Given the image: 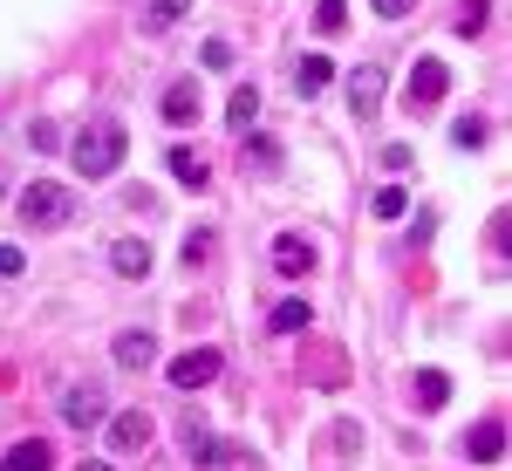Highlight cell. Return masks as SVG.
<instances>
[{
	"label": "cell",
	"instance_id": "8fae6325",
	"mask_svg": "<svg viewBox=\"0 0 512 471\" xmlns=\"http://www.w3.org/2000/svg\"><path fill=\"white\" fill-rule=\"evenodd\" d=\"M0 471H55V451H48V437H21V444L0 458Z\"/></svg>",
	"mask_w": 512,
	"mask_h": 471
},
{
	"label": "cell",
	"instance_id": "d6986e66",
	"mask_svg": "<svg viewBox=\"0 0 512 471\" xmlns=\"http://www.w3.org/2000/svg\"><path fill=\"white\" fill-rule=\"evenodd\" d=\"M301 328H308V301H301V294H287V301L274 308V335H301Z\"/></svg>",
	"mask_w": 512,
	"mask_h": 471
},
{
	"label": "cell",
	"instance_id": "9a60e30c",
	"mask_svg": "<svg viewBox=\"0 0 512 471\" xmlns=\"http://www.w3.org/2000/svg\"><path fill=\"white\" fill-rule=\"evenodd\" d=\"M192 117H198V89H192V82L164 89V123H192Z\"/></svg>",
	"mask_w": 512,
	"mask_h": 471
},
{
	"label": "cell",
	"instance_id": "ac0fdd59",
	"mask_svg": "<svg viewBox=\"0 0 512 471\" xmlns=\"http://www.w3.org/2000/svg\"><path fill=\"white\" fill-rule=\"evenodd\" d=\"M239 164L267 178V171H280V151H274V144H267V137H253V144H239Z\"/></svg>",
	"mask_w": 512,
	"mask_h": 471
},
{
	"label": "cell",
	"instance_id": "8992f818",
	"mask_svg": "<svg viewBox=\"0 0 512 471\" xmlns=\"http://www.w3.org/2000/svg\"><path fill=\"white\" fill-rule=\"evenodd\" d=\"M151 437H158L151 410H117V417H110V451H144Z\"/></svg>",
	"mask_w": 512,
	"mask_h": 471
},
{
	"label": "cell",
	"instance_id": "4316f807",
	"mask_svg": "<svg viewBox=\"0 0 512 471\" xmlns=\"http://www.w3.org/2000/svg\"><path fill=\"white\" fill-rule=\"evenodd\" d=\"M205 253H212V233H205V226H192V233H185V260H192V267H198Z\"/></svg>",
	"mask_w": 512,
	"mask_h": 471
},
{
	"label": "cell",
	"instance_id": "7c38bea8",
	"mask_svg": "<svg viewBox=\"0 0 512 471\" xmlns=\"http://www.w3.org/2000/svg\"><path fill=\"white\" fill-rule=\"evenodd\" d=\"M110 267H117L123 280H144L151 274V246H144V239H117V246H110Z\"/></svg>",
	"mask_w": 512,
	"mask_h": 471
},
{
	"label": "cell",
	"instance_id": "4dcf8cb0",
	"mask_svg": "<svg viewBox=\"0 0 512 471\" xmlns=\"http://www.w3.org/2000/svg\"><path fill=\"white\" fill-rule=\"evenodd\" d=\"M76 471H110V465H103V458H82V465Z\"/></svg>",
	"mask_w": 512,
	"mask_h": 471
},
{
	"label": "cell",
	"instance_id": "5b68a950",
	"mask_svg": "<svg viewBox=\"0 0 512 471\" xmlns=\"http://www.w3.org/2000/svg\"><path fill=\"white\" fill-rule=\"evenodd\" d=\"M62 424H76V431L110 424V396H103V383H69V390H62Z\"/></svg>",
	"mask_w": 512,
	"mask_h": 471
},
{
	"label": "cell",
	"instance_id": "d4e9b609",
	"mask_svg": "<svg viewBox=\"0 0 512 471\" xmlns=\"http://www.w3.org/2000/svg\"><path fill=\"white\" fill-rule=\"evenodd\" d=\"M478 28H485V0H465L458 7V35H478Z\"/></svg>",
	"mask_w": 512,
	"mask_h": 471
},
{
	"label": "cell",
	"instance_id": "f1b7e54d",
	"mask_svg": "<svg viewBox=\"0 0 512 471\" xmlns=\"http://www.w3.org/2000/svg\"><path fill=\"white\" fill-rule=\"evenodd\" d=\"M21 267H28L21 246H0V280H21Z\"/></svg>",
	"mask_w": 512,
	"mask_h": 471
},
{
	"label": "cell",
	"instance_id": "484cf974",
	"mask_svg": "<svg viewBox=\"0 0 512 471\" xmlns=\"http://www.w3.org/2000/svg\"><path fill=\"white\" fill-rule=\"evenodd\" d=\"M315 21H321V28H342V21H349V0H321Z\"/></svg>",
	"mask_w": 512,
	"mask_h": 471
},
{
	"label": "cell",
	"instance_id": "f546056e",
	"mask_svg": "<svg viewBox=\"0 0 512 471\" xmlns=\"http://www.w3.org/2000/svg\"><path fill=\"white\" fill-rule=\"evenodd\" d=\"M369 7H376L383 21H396V14H410V0H369Z\"/></svg>",
	"mask_w": 512,
	"mask_h": 471
},
{
	"label": "cell",
	"instance_id": "ffe728a7",
	"mask_svg": "<svg viewBox=\"0 0 512 471\" xmlns=\"http://www.w3.org/2000/svg\"><path fill=\"white\" fill-rule=\"evenodd\" d=\"M294 76H301V96H315L321 82H335V62H328V55H301V69H294Z\"/></svg>",
	"mask_w": 512,
	"mask_h": 471
},
{
	"label": "cell",
	"instance_id": "44dd1931",
	"mask_svg": "<svg viewBox=\"0 0 512 471\" xmlns=\"http://www.w3.org/2000/svg\"><path fill=\"white\" fill-rule=\"evenodd\" d=\"M369 212H376V219H403V212H410V192H403V185H383V192L369 198Z\"/></svg>",
	"mask_w": 512,
	"mask_h": 471
},
{
	"label": "cell",
	"instance_id": "277c9868",
	"mask_svg": "<svg viewBox=\"0 0 512 471\" xmlns=\"http://www.w3.org/2000/svg\"><path fill=\"white\" fill-rule=\"evenodd\" d=\"M444 89H451V69H444L437 55H424V62L410 69V89H403L410 117H424V110H437V103H444Z\"/></svg>",
	"mask_w": 512,
	"mask_h": 471
},
{
	"label": "cell",
	"instance_id": "cb8c5ba5",
	"mask_svg": "<svg viewBox=\"0 0 512 471\" xmlns=\"http://www.w3.org/2000/svg\"><path fill=\"white\" fill-rule=\"evenodd\" d=\"M28 144H35V151H62V130H55L48 117H35L28 123Z\"/></svg>",
	"mask_w": 512,
	"mask_h": 471
},
{
	"label": "cell",
	"instance_id": "7402d4cb",
	"mask_svg": "<svg viewBox=\"0 0 512 471\" xmlns=\"http://www.w3.org/2000/svg\"><path fill=\"white\" fill-rule=\"evenodd\" d=\"M451 144H458V151H478V144H485V117H472V110H465V117L451 123Z\"/></svg>",
	"mask_w": 512,
	"mask_h": 471
},
{
	"label": "cell",
	"instance_id": "5bb4252c",
	"mask_svg": "<svg viewBox=\"0 0 512 471\" xmlns=\"http://www.w3.org/2000/svg\"><path fill=\"white\" fill-rule=\"evenodd\" d=\"M185 451H192L198 465H226V451H233V444H219V437H212V431L192 417V424H185Z\"/></svg>",
	"mask_w": 512,
	"mask_h": 471
},
{
	"label": "cell",
	"instance_id": "30bf717a",
	"mask_svg": "<svg viewBox=\"0 0 512 471\" xmlns=\"http://www.w3.org/2000/svg\"><path fill=\"white\" fill-rule=\"evenodd\" d=\"M110 355H117V369H144V362H158V335L151 328H123L110 342Z\"/></svg>",
	"mask_w": 512,
	"mask_h": 471
},
{
	"label": "cell",
	"instance_id": "9c48e42d",
	"mask_svg": "<svg viewBox=\"0 0 512 471\" xmlns=\"http://www.w3.org/2000/svg\"><path fill=\"white\" fill-rule=\"evenodd\" d=\"M465 458H472V465H499V458H506V424H499V417L472 424V437H465Z\"/></svg>",
	"mask_w": 512,
	"mask_h": 471
},
{
	"label": "cell",
	"instance_id": "4fadbf2b",
	"mask_svg": "<svg viewBox=\"0 0 512 471\" xmlns=\"http://www.w3.org/2000/svg\"><path fill=\"white\" fill-rule=\"evenodd\" d=\"M171 178L178 185H192V192H205V178H212V164L192 151V144H171Z\"/></svg>",
	"mask_w": 512,
	"mask_h": 471
},
{
	"label": "cell",
	"instance_id": "ba28073f",
	"mask_svg": "<svg viewBox=\"0 0 512 471\" xmlns=\"http://www.w3.org/2000/svg\"><path fill=\"white\" fill-rule=\"evenodd\" d=\"M274 274H287V280L315 274V246H308L301 233H280V239H274Z\"/></svg>",
	"mask_w": 512,
	"mask_h": 471
},
{
	"label": "cell",
	"instance_id": "3957f363",
	"mask_svg": "<svg viewBox=\"0 0 512 471\" xmlns=\"http://www.w3.org/2000/svg\"><path fill=\"white\" fill-rule=\"evenodd\" d=\"M219 362H226L219 349H185L164 362V383L171 390H205V383H219Z\"/></svg>",
	"mask_w": 512,
	"mask_h": 471
},
{
	"label": "cell",
	"instance_id": "e0dca14e",
	"mask_svg": "<svg viewBox=\"0 0 512 471\" xmlns=\"http://www.w3.org/2000/svg\"><path fill=\"white\" fill-rule=\"evenodd\" d=\"M417 403H424V410H444V403H451V376H444V369H424V376H417Z\"/></svg>",
	"mask_w": 512,
	"mask_h": 471
},
{
	"label": "cell",
	"instance_id": "7a4b0ae2",
	"mask_svg": "<svg viewBox=\"0 0 512 471\" xmlns=\"http://www.w3.org/2000/svg\"><path fill=\"white\" fill-rule=\"evenodd\" d=\"M76 205H69V185H55V178H41V185H28L21 192V219L35 226V233H48V226H62Z\"/></svg>",
	"mask_w": 512,
	"mask_h": 471
},
{
	"label": "cell",
	"instance_id": "52a82bcc",
	"mask_svg": "<svg viewBox=\"0 0 512 471\" xmlns=\"http://www.w3.org/2000/svg\"><path fill=\"white\" fill-rule=\"evenodd\" d=\"M349 110L355 117H376V110H383V69H376V62H362L349 76Z\"/></svg>",
	"mask_w": 512,
	"mask_h": 471
},
{
	"label": "cell",
	"instance_id": "2e32d148",
	"mask_svg": "<svg viewBox=\"0 0 512 471\" xmlns=\"http://www.w3.org/2000/svg\"><path fill=\"white\" fill-rule=\"evenodd\" d=\"M253 117H260V89H233V103H226V123H233L239 137L253 130Z\"/></svg>",
	"mask_w": 512,
	"mask_h": 471
},
{
	"label": "cell",
	"instance_id": "603a6c76",
	"mask_svg": "<svg viewBox=\"0 0 512 471\" xmlns=\"http://www.w3.org/2000/svg\"><path fill=\"white\" fill-rule=\"evenodd\" d=\"M185 14H192V0H151L144 28H171V21H185Z\"/></svg>",
	"mask_w": 512,
	"mask_h": 471
},
{
	"label": "cell",
	"instance_id": "6da1fadb",
	"mask_svg": "<svg viewBox=\"0 0 512 471\" xmlns=\"http://www.w3.org/2000/svg\"><path fill=\"white\" fill-rule=\"evenodd\" d=\"M123 151H130V137H123V123H117V117L82 123V130H76V144H69V157H76V171H82V178H110V171L123 164Z\"/></svg>",
	"mask_w": 512,
	"mask_h": 471
},
{
	"label": "cell",
	"instance_id": "83f0119b",
	"mask_svg": "<svg viewBox=\"0 0 512 471\" xmlns=\"http://www.w3.org/2000/svg\"><path fill=\"white\" fill-rule=\"evenodd\" d=\"M205 69H233V41H205Z\"/></svg>",
	"mask_w": 512,
	"mask_h": 471
}]
</instances>
